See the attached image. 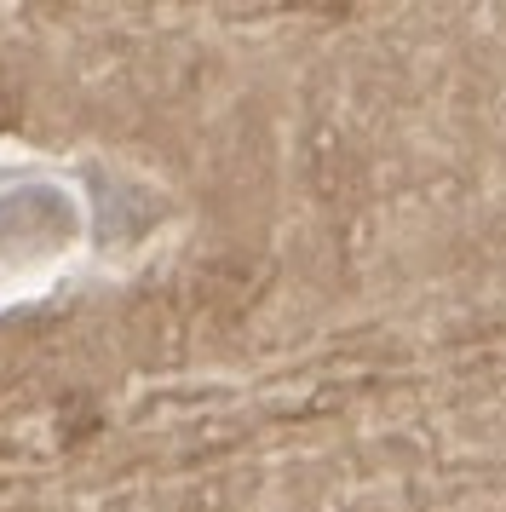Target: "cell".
I'll return each mask as SVG.
<instances>
[]
</instances>
